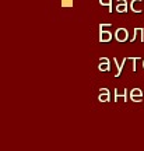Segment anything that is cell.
I'll use <instances>...</instances> for the list:
<instances>
[{"label":"cell","instance_id":"cell-1","mask_svg":"<svg viewBox=\"0 0 144 151\" xmlns=\"http://www.w3.org/2000/svg\"><path fill=\"white\" fill-rule=\"evenodd\" d=\"M115 37H116L119 42H126L129 38V31L126 28H119V29H116V35Z\"/></svg>","mask_w":144,"mask_h":151},{"label":"cell","instance_id":"cell-2","mask_svg":"<svg viewBox=\"0 0 144 151\" xmlns=\"http://www.w3.org/2000/svg\"><path fill=\"white\" fill-rule=\"evenodd\" d=\"M130 99L133 102H141L143 101V98H141V90L140 88H133L130 91Z\"/></svg>","mask_w":144,"mask_h":151},{"label":"cell","instance_id":"cell-3","mask_svg":"<svg viewBox=\"0 0 144 151\" xmlns=\"http://www.w3.org/2000/svg\"><path fill=\"white\" fill-rule=\"evenodd\" d=\"M144 3V0H132L130 3V9L133 13H141L143 9H141V4Z\"/></svg>","mask_w":144,"mask_h":151},{"label":"cell","instance_id":"cell-4","mask_svg":"<svg viewBox=\"0 0 144 151\" xmlns=\"http://www.w3.org/2000/svg\"><path fill=\"white\" fill-rule=\"evenodd\" d=\"M112 39V32L109 31H99V42H109Z\"/></svg>","mask_w":144,"mask_h":151},{"label":"cell","instance_id":"cell-5","mask_svg":"<svg viewBox=\"0 0 144 151\" xmlns=\"http://www.w3.org/2000/svg\"><path fill=\"white\" fill-rule=\"evenodd\" d=\"M137 38H140V41L144 42V29L143 28H134V35L132 38V42H134Z\"/></svg>","mask_w":144,"mask_h":151},{"label":"cell","instance_id":"cell-6","mask_svg":"<svg viewBox=\"0 0 144 151\" xmlns=\"http://www.w3.org/2000/svg\"><path fill=\"white\" fill-rule=\"evenodd\" d=\"M116 11L117 13H126L127 11V1L126 0H117Z\"/></svg>","mask_w":144,"mask_h":151},{"label":"cell","instance_id":"cell-7","mask_svg":"<svg viewBox=\"0 0 144 151\" xmlns=\"http://www.w3.org/2000/svg\"><path fill=\"white\" fill-rule=\"evenodd\" d=\"M127 60H129V58H125L120 63H117V71L115 73V77H119V76H120V73H122V70H123V67H125V63H126Z\"/></svg>","mask_w":144,"mask_h":151},{"label":"cell","instance_id":"cell-8","mask_svg":"<svg viewBox=\"0 0 144 151\" xmlns=\"http://www.w3.org/2000/svg\"><path fill=\"white\" fill-rule=\"evenodd\" d=\"M101 102H108L109 101V92H99V98Z\"/></svg>","mask_w":144,"mask_h":151},{"label":"cell","instance_id":"cell-9","mask_svg":"<svg viewBox=\"0 0 144 151\" xmlns=\"http://www.w3.org/2000/svg\"><path fill=\"white\" fill-rule=\"evenodd\" d=\"M98 69L101 71H109L111 70V66H109V63H99Z\"/></svg>","mask_w":144,"mask_h":151},{"label":"cell","instance_id":"cell-10","mask_svg":"<svg viewBox=\"0 0 144 151\" xmlns=\"http://www.w3.org/2000/svg\"><path fill=\"white\" fill-rule=\"evenodd\" d=\"M99 4L101 6H108V7H111L109 11L112 13V0H99Z\"/></svg>","mask_w":144,"mask_h":151},{"label":"cell","instance_id":"cell-11","mask_svg":"<svg viewBox=\"0 0 144 151\" xmlns=\"http://www.w3.org/2000/svg\"><path fill=\"white\" fill-rule=\"evenodd\" d=\"M109 27H112V24H109V22H108V24H101V25H99V31L105 29V28H109Z\"/></svg>","mask_w":144,"mask_h":151},{"label":"cell","instance_id":"cell-12","mask_svg":"<svg viewBox=\"0 0 144 151\" xmlns=\"http://www.w3.org/2000/svg\"><path fill=\"white\" fill-rule=\"evenodd\" d=\"M99 63H109V59H108V58H101V59H99Z\"/></svg>","mask_w":144,"mask_h":151},{"label":"cell","instance_id":"cell-13","mask_svg":"<svg viewBox=\"0 0 144 151\" xmlns=\"http://www.w3.org/2000/svg\"><path fill=\"white\" fill-rule=\"evenodd\" d=\"M99 92H109V90H108V88H101Z\"/></svg>","mask_w":144,"mask_h":151},{"label":"cell","instance_id":"cell-14","mask_svg":"<svg viewBox=\"0 0 144 151\" xmlns=\"http://www.w3.org/2000/svg\"><path fill=\"white\" fill-rule=\"evenodd\" d=\"M143 69H144V59H143Z\"/></svg>","mask_w":144,"mask_h":151}]
</instances>
